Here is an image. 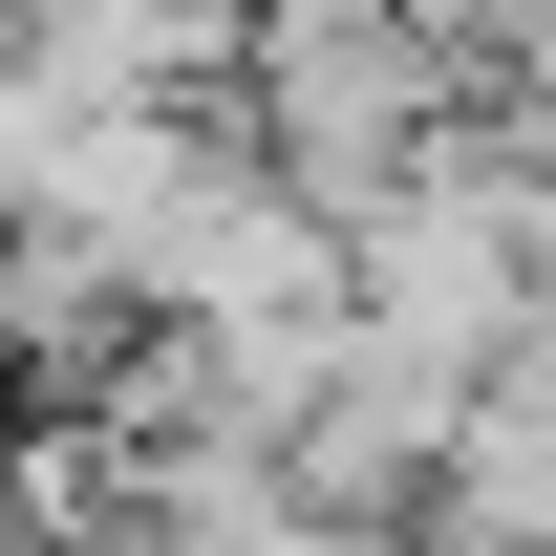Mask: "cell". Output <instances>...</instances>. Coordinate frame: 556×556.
Returning a JSON list of instances; mask_svg holds the SVG:
<instances>
[{
    "mask_svg": "<svg viewBox=\"0 0 556 556\" xmlns=\"http://www.w3.org/2000/svg\"><path fill=\"white\" fill-rule=\"evenodd\" d=\"M450 108H471L450 43H407L386 0H236V172H278L321 236L407 193L450 150Z\"/></svg>",
    "mask_w": 556,
    "mask_h": 556,
    "instance_id": "6da1fadb",
    "label": "cell"
},
{
    "mask_svg": "<svg viewBox=\"0 0 556 556\" xmlns=\"http://www.w3.org/2000/svg\"><path fill=\"white\" fill-rule=\"evenodd\" d=\"M150 321H343V236L278 193V172H214L150 257Z\"/></svg>",
    "mask_w": 556,
    "mask_h": 556,
    "instance_id": "3957f363",
    "label": "cell"
},
{
    "mask_svg": "<svg viewBox=\"0 0 556 556\" xmlns=\"http://www.w3.org/2000/svg\"><path fill=\"white\" fill-rule=\"evenodd\" d=\"M0 556H43V535H0Z\"/></svg>",
    "mask_w": 556,
    "mask_h": 556,
    "instance_id": "5b68a950",
    "label": "cell"
},
{
    "mask_svg": "<svg viewBox=\"0 0 556 556\" xmlns=\"http://www.w3.org/2000/svg\"><path fill=\"white\" fill-rule=\"evenodd\" d=\"M0 428H22V343H0Z\"/></svg>",
    "mask_w": 556,
    "mask_h": 556,
    "instance_id": "277c9868",
    "label": "cell"
},
{
    "mask_svg": "<svg viewBox=\"0 0 556 556\" xmlns=\"http://www.w3.org/2000/svg\"><path fill=\"white\" fill-rule=\"evenodd\" d=\"M450 407H471V364H428V343H386V321H343V343H321V386H300V450H278V471L321 492V514H407V492L450 471Z\"/></svg>",
    "mask_w": 556,
    "mask_h": 556,
    "instance_id": "7a4b0ae2",
    "label": "cell"
}]
</instances>
